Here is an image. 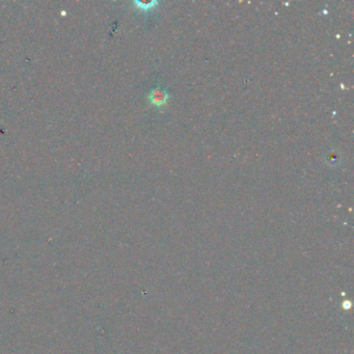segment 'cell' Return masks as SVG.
<instances>
[{
	"instance_id": "cell-1",
	"label": "cell",
	"mask_w": 354,
	"mask_h": 354,
	"mask_svg": "<svg viewBox=\"0 0 354 354\" xmlns=\"http://www.w3.org/2000/svg\"><path fill=\"white\" fill-rule=\"evenodd\" d=\"M149 99H150V102L152 104L159 107V106H162L167 103V101L169 99V93H168V91H166L162 88L156 87L150 92Z\"/></svg>"
},
{
	"instance_id": "cell-2",
	"label": "cell",
	"mask_w": 354,
	"mask_h": 354,
	"mask_svg": "<svg viewBox=\"0 0 354 354\" xmlns=\"http://www.w3.org/2000/svg\"><path fill=\"white\" fill-rule=\"evenodd\" d=\"M135 5L139 8V9H141V10H149V9H152V7L153 6H155L156 5V3H148V4H146V3H139V2H136L135 3Z\"/></svg>"
}]
</instances>
